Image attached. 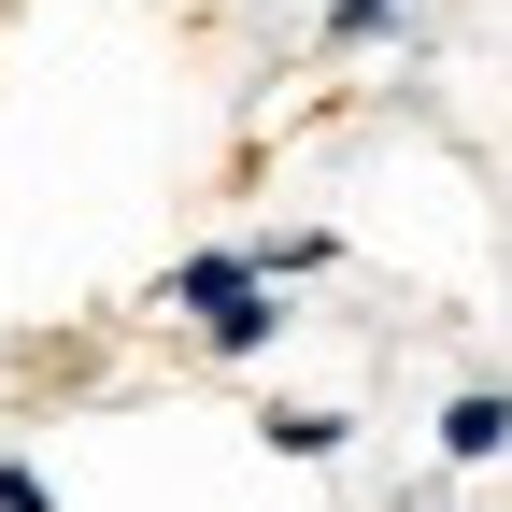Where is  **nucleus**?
Here are the masks:
<instances>
[{
    "label": "nucleus",
    "instance_id": "nucleus-1",
    "mask_svg": "<svg viewBox=\"0 0 512 512\" xmlns=\"http://www.w3.org/2000/svg\"><path fill=\"white\" fill-rule=\"evenodd\" d=\"M171 313H185V328H200V356H271V342H285V285L256 271L242 242H214V256H185V271H171Z\"/></svg>",
    "mask_w": 512,
    "mask_h": 512
},
{
    "label": "nucleus",
    "instance_id": "nucleus-2",
    "mask_svg": "<svg viewBox=\"0 0 512 512\" xmlns=\"http://www.w3.org/2000/svg\"><path fill=\"white\" fill-rule=\"evenodd\" d=\"M512 456V399L498 384H456V399H441V470H498Z\"/></svg>",
    "mask_w": 512,
    "mask_h": 512
},
{
    "label": "nucleus",
    "instance_id": "nucleus-3",
    "mask_svg": "<svg viewBox=\"0 0 512 512\" xmlns=\"http://www.w3.org/2000/svg\"><path fill=\"white\" fill-rule=\"evenodd\" d=\"M256 441H271V456H342V413H328V399H271Z\"/></svg>",
    "mask_w": 512,
    "mask_h": 512
},
{
    "label": "nucleus",
    "instance_id": "nucleus-4",
    "mask_svg": "<svg viewBox=\"0 0 512 512\" xmlns=\"http://www.w3.org/2000/svg\"><path fill=\"white\" fill-rule=\"evenodd\" d=\"M271 285H299V271H328V228H271V242H242Z\"/></svg>",
    "mask_w": 512,
    "mask_h": 512
},
{
    "label": "nucleus",
    "instance_id": "nucleus-5",
    "mask_svg": "<svg viewBox=\"0 0 512 512\" xmlns=\"http://www.w3.org/2000/svg\"><path fill=\"white\" fill-rule=\"evenodd\" d=\"M384 29H399V0H328V15H313V43H342V57L384 43Z\"/></svg>",
    "mask_w": 512,
    "mask_h": 512
},
{
    "label": "nucleus",
    "instance_id": "nucleus-6",
    "mask_svg": "<svg viewBox=\"0 0 512 512\" xmlns=\"http://www.w3.org/2000/svg\"><path fill=\"white\" fill-rule=\"evenodd\" d=\"M0 512H57V484H43L29 456H0Z\"/></svg>",
    "mask_w": 512,
    "mask_h": 512
}]
</instances>
